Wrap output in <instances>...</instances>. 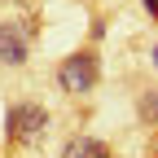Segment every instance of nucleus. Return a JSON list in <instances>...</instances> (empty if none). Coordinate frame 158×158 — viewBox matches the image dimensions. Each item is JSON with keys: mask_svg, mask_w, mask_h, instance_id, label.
Here are the masks:
<instances>
[{"mask_svg": "<svg viewBox=\"0 0 158 158\" xmlns=\"http://www.w3.org/2000/svg\"><path fill=\"white\" fill-rule=\"evenodd\" d=\"M5 132H9L13 145H40L44 132H48V110L40 101H18V106H9Z\"/></svg>", "mask_w": 158, "mask_h": 158, "instance_id": "2", "label": "nucleus"}, {"mask_svg": "<svg viewBox=\"0 0 158 158\" xmlns=\"http://www.w3.org/2000/svg\"><path fill=\"white\" fill-rule=\"evenodd\" d=\"M141 114L149 118V123L158 118V92H145V97H141Z\"/></svg>", "mask_w": 158, "mask_h": 158, "instance_id": "5", "label": "nucleus"}, {"mask_svg": "<svg viewBox=\"0 0 158 158\" xmlns=\"http://www.w3.org/2000/svg\"><path fill=\"white\" fill-rule=\"evenodd\" d=\"M31 57V31L22 22H0V66H27Z\"/></svg>", "mask_w": 158, "mask_h": 158, "instance_id": "3", "label": "nucleus"}, {"mask_svg": "<svg viewBox=\"0 0 158 158\" xmlns=\"http://www.w3.org/2000/svg\"><path fill=\"white\" fill-rule=\"evenodd\" d=\"M145 5H149V13H154V18H158V0H145Z\"/></svg>", "mask_w": 158, "mask_h": 158, "instance_id": "6", "label": "nucleus"}, {"mask_svg": "<svg viewBox=\"0 0 158 158\" xmlns=\"http://www.w3.org/2000/svg\"><path fill=\"white\" fill-rule=\"evenodd\" d=\"M154 66H158V48H154Z\"/></svg>", "mask_w": 158, "mask_h": 158, "instance_id": "7", "label": "nucleus"}, {"mask_svg": "<svg viewBox=\"0 0 158 158\" xmlns=\"http://www.w3.org/2000/svg\"><path fill=\"white\" fill-rule=\"evenodd\" d=\"M62 158H114V149L101 136H70L62 145Z\"/></svg>", "mask_w": 158, "mask_h": 158, "instance_id": "4", "label": "nucleus"}, {"mask_svg": "<svg viewBox=\"0 0 158 158\" xmlns=\"http://www.w3.org/2000/svg\"><path fill=\"white\" fill-rule=\"evenodd\" d=\"M101 84V57L92 48H75L62 66H57V88L70 92V97H84Z\"/></svg>", "mask_w": 158, "mask_h": 158, "instance_id": "1", "label": "nucleus"}]
</instances>
